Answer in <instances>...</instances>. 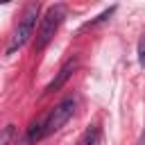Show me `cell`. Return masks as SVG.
Here are the masks:
<instances>
[{
  "label": "cell",
  "instance_id": "1",
  "mask_svg": "<svg viewBox=\"0 0 145 145\" xmlns=\"http://www.w3.org/2000/svg\"><path fill=\"white\" fill-rule=\"evenodd\" d=\"M39 9H41V7H39V2H29V5L25 7V11H23V16L18 18V25H16V29H14L11 39H9L7 54H14L18 48H23V45L29 41V36L34 34V27H36Z\"/></svg>",
  "mask_w": 145,
  "mask_h": 145
},
{
  "label": "cell",
  "instance_id": "2",
  "mask_svg": "<svg viewBox=\"0 0 145 145\" xmlns=\"http://www.w3.org/2000/svg\"><path fill=\"white\" fill-rule=\"evenodd\" d=\"M63 18H66V7H63V5H52V7L45 11V16L41 18V27H39V32H36V43H34V50H36V52H41V50L52 41L54 32H57L59 25L63 23Z\"/></svg>",
  "mask_w": 145,
  "mask_h": 145
},
{
  "label": "cell",
  "instance_id": "3",
  "mask_svg": "<svg viewBox=\"0 0 145 145\" xmlns=\"http://www.w3.org/2000/svg\"><path fill=\"white\" fill-rule=\"evenodd\" d=\"M72 113H75V100L72 97H66V100H61L50 113H48V118L43 120V134L45 136H50V134H54V131H59L70 118H72Z\"/></svg>",
  "mask_w": 145,
  "mask_h": 145
},
{
  "label": "cell",
  "instance_id": "4",
  "mask_svg": "<svg viewBox=\"0 0 145 145\" xmlns=\"http://www.w3.org/2000/svg\"><path fill=\"white\" fill-rule=\"evenodd\" d=\"M75 68H77V61H75V59H68V61H66V63L61 66V70L57 72V77H54V79H52V82L48 84L45 93L59 91V88H61V86H63V84H66V82L70 79V75H72V70H75Z\"/></svg>",
  "mask_w": 145,
  "mask_h": 145
},
{
  "label": "cell",
  "instance_id": "5",
  "mask_svg": "<svg viewBox=\"0 0 145 145\" xmlns=\"http://www.w3.org/2000/svg\"><path fill=\"white\" fill-rule=\"evenodd\" d=\"M95 140H97V127H91V129L79 138V143H77V145H93Z\"/></svg>",
  "mask_w": 145,
  "mask_h": 145
},
{
  "label": "cell",
  "instance_id": "6",
  "mask_svg": "<svg viewBox=\"0 0 145 145\" xmlns=\"http://www.w3.org/2000/svg\"><path fill=\"white\" fill-rule=\"evenodd\" d=\"M14 125H9V127H5V134H2V145H11V136H14Z\"/></svg>",
  "mask_w": 145,
  "mask_h": 145
},
{
  "label": "cell",
  "instance_id": "7",
  "mask_svg": "<svg viewBox=\"0 0 145 145\" xmlns=\"http://www.w3.org/2000/svg\"><path fill=\"white\" fill-rule=\"evenodd\" d=\"M138 61L145 68V36H140V41H138Z\"/></svg>",
  "mask_w": 145,
  "mask_h": 145
},
{
  "label": "cell",
  "instance_id": "8",
  "mask_svg": "<svg viewBox=\"0 0 145 145\" xmlns=\"http://www.w3.org/2000/svg\"><path fill=\"white\" fill-rule=\"evenodd\" d=\"M138 145H145V129H143V134H140V138H138Z\"/></svg>",
  "mask_w": 145,
  "mask_h": 145
}]
</instances>
